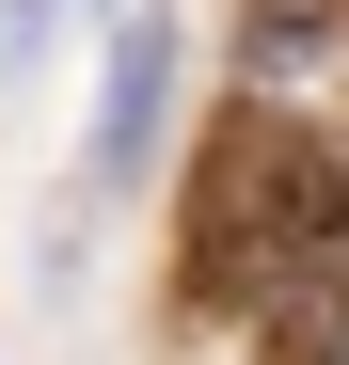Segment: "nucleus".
Returning a JSON list of instances; mask_svg holds the SVG:
<instances>
[{
	"mask_svg": "<svg viewBox=\"0 0 349 365\" xmlns=\"http://www.w3.org/2000/svg\"><path fill=\"white\" fill-rule=\"evenodd\" d=\"M302 143H318V128H286V111H239V128H207V175H191V302L254 318L270 238H286V191H302Z\"/></svg>",
	"mask_w": 349,
	"mask_h": 365,
	"instance_id": "1",
	"label": "nucleus"
},
{
	"mask_svg": "<svg viewBox=\"0 0 349 365\" xmlns=\"http://www.w3.org/2000/svg\"><path fill=\"white\" fill-rule=\"evenodd\" d=\"M254 318L286 349H333L349 334V143H302V191H286V238H270Z\"/></svg>",
	"mask_w": 349,
	"mask_h": 365,
	"instance_id": "2",
	"label": "nucleus"
},
{
	"mask_svg": "<svg viewBox=\"0 0 349 365\" xmlns=\"http://www.w3.org/2000/svg\"><path fill=\"white\" fill-rule=\"evenodd\" d=\"M159 128H174V16L127 0V16H111V64H95V175L111 191L159 175Z\"/></svg>",
	"mask_w": 349,
	"mask_h": 365,
	"instance_id": "3",
	"label": "nucleus"
},
{
	"mask_svg": "<svg viewBox=\"0 0 349 365\" xmlns=\"http://www.w3.org/2000/svg\"><path fill=\"white\" fill-rule=\"evenodd\" d=\"M318 32H333V0H254V64H302Z\"/></svg>",
	"mask_w": 349,
	"mask_h": 365,
	"instance_id": "4",
	"label": "nucleus"
},
{
	"mask_svg": "<svg viewBox=\"0 0 349 365\" xmlns=\"http://www.w3.org/2000/svg\"><path fill=\"white\" fill-rule=\"evenodd\" d=\"M32 16H48V0H16V32H32Z\"/></svg>",
	"mask_w": 349,
	"mask_h": 365,
	"instance_id": "5",
	"label": "nucleus"
}]
</instances>
